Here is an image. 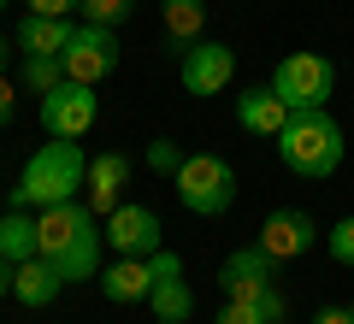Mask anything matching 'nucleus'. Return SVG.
Instances as JSON below:
<instances>
[{"label":"nucleus","mask_w":354,"mask_h":324,"mask_svg":"<svg viewBox=\"0 0 354 324\" xmlns=\"http://www.w3.org/2000/svg\"><path fill=\"white\" fill-rule=\"evenodd\" d=\"M101 218L88 212V200H59V207H41L36 218V254L48 265H59L65 283H88L101 277Z\"/></svg>","instance_id":"f257e3e1"},{"label":"nucleus","mask_w":354,"mask_h":324,"mask_svg":"<svg viewBox=\"0 0 354 324\" xmlns=\"http://www.w3.org/2000/svg\"><path fill=\"white\" fill-rule=\"evenodd\" d=\"M342 153H348V136H342V124L330 118V106L290 113V124L278 130V160H283V171L307 177V183H325V177H337Z\"/></svg>","instance_id":"f03ea898"},{"label":"nucleus","mask_w":354,"mask_h":324,"mask_svg":"<svg viewBox=\"0 0 354 324\" xmlns=\"http://www.w3.org/2000/svg\"><path fill=\"white\" fill-rule=\"evenodd\" d=\"M83 183H88V153L77 142H48L24 160L12 183V207H59V200H77Z\"/></svg>","instance_id":"7ed1b4c3"},{"label":"nucleus","mask_w":354,"mask_h":324,"mask_svg":"<svg viewBox=\"0 0 354 324\" xmlns=\"http://www.w3.org/2000/svg\"><path fill=\"white\" fill-rule=\"evenodd\" d=\"M171 183H177L183 212H195V218H225L230 200H236V171H230V160H218V153H189Z\"/></svg>","instance_id":"20e7f679"},{"label":"nucleus","mask_w":354,"mask_h":324,"mask_svg":"<svg viewBox=\"0 0 354 324\" xmlns=\"http://www.w3.org/2000/svg\"><path fill=\"white\" fill-rule=\"evenodd\" d=\"M272 88L290 113H313V106H330L337 95V65L325 53H290V59L272 65Z\"/></svg>","instance_id":"39448f33"},{"label":"nucleus","mask_w":354,"mask_h":324,"mask_svg":"<svg viewBox=\"0 0 354 324\" xmlns=\"http://www.w3.org/2000/svg\"><path fill=\"white\" fill-rule=\"evenodd\" d=\"M95 118H101V95H95V83H71V77H65L53 95H41V130H48L53 142L88 136Z\"/></svg>","instance_id":"423d86ee"},{"label":"nucleus","mask_w":354,"mask_h":324,"mask_svg":"<svg viewBox=\"0 0 354 324\" xmlns=\"http://www.w3.org/2000/svg\"><path fill=\"white\" fill-rule=\"evenodd\" d=\"M101 230H106V248H113L118 260H148V254H160V236H165L160 212L142 207V200H118L101 218Z\"/></svg>","instance_id":"0eeeda50"},{"label":"nucleus","mask_w":354,"mask_h":324,"mask_svg":"<svg viewBox=\"0 0 354 324\" xmlns=\"http://www.w3.org/2000/svg\"><path fill=\"white\" fill-rule=\"evenodd\" d=\"M59 59H65V77H71V83H106V77L118 71V36L106 24H77L71 48H65Z\"/></svg>","instance_id":"6e6552de"},{"label":"nucleus","mask_w":354,"mask_h":324,"mask_svg":"<svg viewBox=\"0 0 354 324\" xmlns=\"http://www.w3.org/2000/svg\"><path fill=\"white\" fill-rule=\"evenodd\" d=\"M177 77H183V88L189 95H225L230 83H236V48H225V41H195L183 59H177Z\"/></svg>","instance_id":"1a4fd4ad"},{"label":"nucleus","mask_w":354,"mask_h":324,"mask_svg":"<svg viewBox=\"0 0 354 324\" xmlns=\"http://www.w3.org/2000/svg\"><path fill=\"white\" fill-rule=\"evenodd\" d=\"M278 265L283 260H272L260 242H254V248H236L218 265V289H225V301H260L266 289L278 283Z\"/></svg>","instance_id":"9d476101"},{"label":"nucleus","mask_w":354,"mask_h":324,"mask_svg":"<svg viewBox=\"0 0 354 324\" xmlns=\"http://www.w3.org/2000/svg\"><path fill=\"white\" fill-rule=\"evenodd\" d=\"M313 242H319V225L307 218L301 207H278V212H266V225H260V248L272 254V260H301Z\"/></svg>","instance_id":"9b49d317"},{"label":"nucleus","mask_w":354,"mask_h":324,"mask_svg":"<svg viewBox=\"0 0 354 324\" xmlns=\"http://www.w3.org/2000/svg\"><path fill=\"white\" fill-rule=\"evenodd\" d=\"M124 189H130V160L124 153H95V160H88L83 195H88V212H95V218H106V212L124 200Z\"/></svg>","instance_id":"f8f14e48"},{"label":"nucleus","mask_w":354,"mask_h":324,"mask_svg":"<svg viewBox=\"0 0 354 324\" xmlns=\"http://www.w3.org/2000/svg\"><path fill=\"white\" fill-rule=\"evenodd\" d=\"M236 124L248 130V136H272V142H278V130L290 124V106L278 100L272 83H254V88L236 95Z\"/></svg>","instance_id":"ddd939ff"},{"label":"nucleus","mask_w":354,"mask_h":324,"mask_svg":"<svg viewBox=\"0 0 354 324\" xmlns=\"http://www.w3.org/2000/svg\"><path fill=\"white\" fill-rule=\"evenodd\" d=\"M95 283H101V295L113 301V307H136V301L153 295L160 277H153V260H118V265H106Z\"/></svg>","instance_id":"4468645a"},{"label":"nucleus","mask_w":354,"mask_h":324,"mask_svg":"<svg viewBox=\"0 0 354 324\" xmlns=\"http://www.w3.org/2000/svg\"><path fill=\"white\" fill-rule=\"evenodd\" d=\"M59 289H65V277H59V265H48L36 254V260H24V265H12V301L18 307H53L59 301Z\"/></svg>","instance_id":"2eb2a0df"},{"label":"nucleus","mask_w":354,"mask_h":324,"mask_svg":"<svg viewBox=\"0 0 354 324\" xmlns=\"http://www.w3.org/2000/svg\"><path fill=\"white\" fill-rule=\"evenodd\" d=\"M160 24H165L171 53L183 59V53L207 36V0H160Z\"/></svg>","instance_id":"dca6fc26"},{"label":"nucleus","mask_w":354,"mask_h":324,"mask_svg":"<svg viewBox=\"0 0 354 324\" xmlns=\"http://www.w3.org/2000/svg\"><path fill=\"white\" fill-rule=\"evenodd\" d=\"M71 36H77L71 18H41V12H24V18H18V30H12L18 53H65V48H71Z\"/></svg>","instance_id":"f3484780"},{"label":"nucleus","mask_w":354,"mask_h":324,"mask_svg":"<svg viewBox=\"0 0 354 324\" xmlns=\"http://www.w3.org/2000/svg\"><path fill=\"white\" fill-rule=\"evenodd\" d=\"M0 260H6V265L36 260V218H30L24 207H6V212H0Z\"/></svg>","instance_id":"a211bd4d"},{"label":"nucleus","mask_w":354,"mask_h":324,"mask_svg":"<svg viewBox=\"0 0 354 324\" xmlns=\"http://www.w3.org/2000/svg\"><path fill=\"white\" fill-rule=\"evenodd\" d=\"M283 295H278V283L266 289L260 301H225V307L213 312V324H283Z\"/></svg>","instance_id":"6ab92c4d"},{"label":"nucleus","mask_w":354,"mask_h":324,"mask_svg":"<svg viewBox=\"0 0 354 324\" xmlns=\"http://www.w3.org/2000/svg\"><path fill=\"white\" fill-rule=\"evenodd\" d=\"M148 307H153V318H160V324H189V318H195V295H189V283H183V277L153 283Z\"/></svg>","instance_id":"aec40b11"},{"label":"nucleus","mask_w":354,"mask_h":324,"mask_svg":"<svg viewBox=\"0 0 354 324\" xmlns=\"http://www.w3.org/2000/svg\"><path fill=\"white\" fill-rule=\"evenodd\" d=\"M59 83H65V59H59V53H24V65H18V88H30V95H53Z\"/></svg>","instance_id":"412c9836"},{"label":"nucleus","mask_w":354,"mask_h":324,"mask_svg":"<svg viewBox=\"0 0 354 324\" xmlns=\"http://www.w3.org/2000/svg\"><path fill=\"white\" fill-rule=\"evenodd\" d=\"M77 12H83V24H106V30H118L130 12H136V0H77Z\"/></svg>","instance_id":"4be33fe9"},{"label":"nucleus","mask_w":354,"mask_h":324,"mask_svg":"<svg viewBox=\"0 0 354 324\" xmlns=\"http://www.w3.org/2000/svg\"><path fill=\"white\" fill-rule=\"evenodd\" d=\"M183 160H189V153L177 148V142H165V136H153V142H148V171L177 177V171H183Z\"/></svg>","instance_id":"5701e85b"},{"label":"nucleus","mask_w":354,"mask_h":324,"mask_svg":"<svg viewBox=\"0 0 354 324\" xmlns=\"http://www.w3.org/2000/svg\"><path fill=\"white\" fill-rule=\"evenodd\" d=\"M325 248H330V260H337V265H354V212L325 230Z\"/></svg>","instance_id":"b1692460"},{"label":"nucleus","mask_w":354,"mask_h":324,"mask_svg":"<svg viewBox=\"0 0 354 324\" xmlns=\"http://www.w3.org/2000/svg\"><path fill=\"white\" fill-rule=\"evenodd\" d=\"M12 118H18V83H12L6 71H0V130L12 124Z\"/></svg>","instance_id":"393cba45"},{"label":"nucleus","mask_w":354,"mask_h":324,"mask_svg":"<svg viewBox=\"0 0 354 324\" xmlns=\"http://www.w3.org/2000/svg\"><path fill=\"white\" fill-rule=\"evenodd\" d=\"M30 12H41V18H71L77 12V0H24Z\"/></svg>","instance_id":"a878e982"},{"label":"nucleus","mask_w":354,"mask_h":324,"mask_svg":"<svg viewBox=\"0 0 354 324\" xmlns=\"http://www.w3.org/2000/svg\"><path fill=\"white\" fill-rule=\"evenodd\" d=\"M313 324H354V307H319Z\"/></svg>","instance_id":"bb28decb"},{"label":"nucleus","mask_w":354,"mask_h":324,"mask_svg":"<svg viewBox=\"0 0 354 324\" xmlns=\"http://www.w3.org/2000/svg\"><path fill=\"white\" fill-rule=\"evenodd\" d=\"M6 295H12V265L0 260V301H6Z\"/></svg>","instance_id":"cd10ccee"},{"label":"nucleus","mask_w":354,"mask_h":324,"mask_svg":"<svg viewBox=\"0 0 354 324\" xmlns=\"http://www.w3.org/2000/svg\"><path fill=\"white\" fill-rule=\"evenodd\" d=\"M12 48H18L12 36H0V71H6V65H12Z\"/></svg>","instance_id":"c85d7f7f"},{"label":"nucleus","mask_w":354,"mask_h":324,"mask_svg":"<svg viewBox=\"0 0 354 324\" xmlns=\"http://www.w3.org/2000/svg\"><path fill=\"white\" fill-rule=\"evenodd\" d=\"M6 6H12V0H0V12H6Z\"/></svg>","instance_id":"c756f323"}]
</instances>
